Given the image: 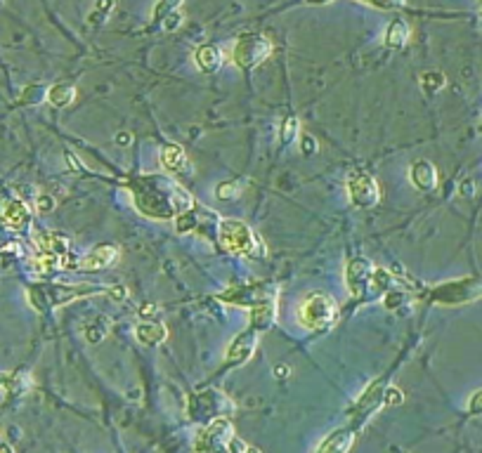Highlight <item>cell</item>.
I'll use <instances>...</instances> for the list:
<instances>
[{
    "label": "cell",
    "instance_id": "obj_1",
    "mask_svg": "<svg viewBox=\"0 0 482 453\" xmlns=\"http://www.w3.org/2000/svg\"><path fill=\"white\" fill-rule=\"evenodd\" d=\"M218 234H220V246L225 248L227 253H234V255H251V258L265 255L263 244L253 237L251 227L246 225V222L234 220V217L220 220Z\"/></svg>",
    "mask_w": 482,
    "mask_h": 453
},
{
    "label": "cell",
    "instance_id": "obj_2",
    "mask_svg": "<svg viewBox=\"0 0 482 453\" xmlns=\"http://www.w3.org/2000/svg\"><path fill=\"white\" fill-rule=\"evenodd\" d=\"M336 316H338L336 302L326 293H319V290L307 293L298 307V321L307 331H326V328L336 324Z\"/></svg>",
    "mask_w": 482,
    "mask_h": 453
},
{
    "label": "cell",
    "instance_id": "obj_3",
    "mask_svg": "<svg viewBox=\"0 0 482 453\" xmlns=\"http://www.w3.org/2000/svg\"><path fill=\"white\" fill-rule=\"evenodd\" d=\"M272 54V43L261 34H244L232 47V61L239 69H253Z\"/></svg>",
    "mask_w": 482,
    "mask_h": 453
},
{
    "label": "cell",
    "instance_id": "obj_4",
    "mask_svg": "<svg viewBox=\"0 0 482 453\" xmlns=\"http://www.w3.org/2000/svg\"><path fill=\"white\" fill-rule=\"evenodd\" d=\"M348 198L350 203L355 208H374L376 203H379L381 198V191H379V184H376V179L369 175V172H362V170H355L350 172L348 177Z\"/></svg>",
    "mask_w": 482,
    "mask_h": 453
},
{
    "label": "cell",
    "instance_id": "obj_5",
    "mask_svg": "<svg viewBox=\"0 0 482 453\" xmlns=\"http://www.w3.org/2000/svg\"><path fill=\"white\" fill-rule=\"evenodd\" d=\"M34 239H36V246L41 248L43 255L57 258L64 262V267H69L66 265V255H69V248H71L69 237H64V234H59V232H36Z\"/></svg>",
    "mask_w": 482,
    "mask_h": 453
},
{
    "label": "cell",
    "instance_id": "obj_6",
    "mask_svg": "<svg viewBox=\"0 0 482 453\" xmlns=\"http://www.w3.org/2000/svg\"><path fill=\"white\" fill-rule=\"evenodd\" d=\"M372 274H374V267L367 262V260L357 258L350 260L348 267H345V281H348V290L352 295H362L364 288L372 283Z\"/></svg>",
    "mask_w": 482,
    "mask_h": 453
},
{
    "label": "cell",
    "instance_id": "obj_7",
    "mask_svg": "<svg viewBox=\"0 0 482 453\" xmlns=\"http://www.w3.org/2000/svg\"><path fill=\"white\" fill-rule=\"evenodd\" d=\"M159 161H161V165H163V170L173 172V175L191 172V161L187 158V154L182 151V147H177V144H166L161 149Z\"/></svg>",
    "mask_w": 482,
    "mask_h": 453
},
{
    "label": "cell",
    "instance_id": "obj_8",
    "mask_svg": "<svg viewBox=\"0 0 482 453\" xmlns=\"http://www.w3.org/2000/svg\"><path fill=\"white\" fill-rule=\"evenodd\" d=\"M116 260H119V248L104 244V246L92 248L88 255L80 260V267L88 272H95V269H104V267H111Z\"/></svg>",
    "mask_w": 482,
    "mask_h": 453
},
{
    "label": "cell",
    "instance_id": "obj_9",
    "mask_svg": "<svg viewBox=\"0 0 482 453\" xmlns=\"http://www.w3.org/2000/svg\"><path fill=\"white\" fill-rule=\"evenodd\" d=\"M409 179L416 189L430 191L437 187V170L430 161H416V163L409 168Z\"/></svg>",
    "mask_w": 482,
    "mask_h": 453
},
{
    "label": "cell",
    "instance_id": "obj_10",
    "mask_svg": "<svg viewBox=\"0 0 482 453\" xmlns=\"http://www.w3.org/2000/svg\"><path fill=\"white\" fill-rule=\"evenodd\" d=\"M3 220L8 222L12 229H24L31 225V208L20 198H12L3 206Z\"/></svg>",
    "mask_w": 482,
    "mask_h": 453
},
{
    "label": "cell",
    "instance_id": "obj_11",
    "mask_svg": "<svg viewBox=\"0 0 482 453\" xmlns=\"http://www.w3.org/2000/svg\"><path fill=\"white\" fill-rule=\"evenodd\" d=\"M253 350H256V331H246L234 338V343L230 345V350H227V362L230 364H239V362H246Z\"/></svg>",
    "mask_w": 482,
    "mask_h": 453
},
{
    "label": "cell",
    "instance_id": "obj_12",
    "mask_svg": "<svg viewBox=\"0 0 482 453\" xmlns=\"http://www.w3.org/2000/svg\"><path fill=\"white\" fill-rule=\"evenodd\" d=\"M135 338L145 345H161L166 338H168V328L161 321H140L135 326Z\"/></svg>",
    "mask_w": 482,
    "mask_h": 453
},
{
    "label": "cell",
    "instance_id": "obj_13",
    "mask_svg": "<svg viewBox=\"0 0 482 453\" xmlns=\"http://www.w3.org/2000/svg\"><path fill=\"white\" fill-rule=\"evenodd\" d=\"M194 61H196V66H199V71L215 73V71H220L225 59H222V52L218 45H201V47H196Z\"/></svg>",
    "mask_w": 482,
    "mask_h": 453
},
{
    "label": "cell",
    "instance_id": "obj_14",
    "mask_svg": "<svg viewBox=\"0 0 482 453\" xmlns=\"http://www.w3.org/2000/svg\"><path fill=\"white\" fill-rule=\"evenodd\" d=\"M45 99L52 104V107L66 109L73 102V99H76V88H73V85H69V83H57V85H52V88H48Z\"/></svg>",
    "mask_w": 482,
    "mask_h": 453
},
{
    "label": "cell",
    "instance_id": "obj_15",
    "mask_svg": "<svg viewBox=\"0 0 482 453\" xmlns=\"http://www.w3.org/2000/svg\"><path fill=\"white\" fill-rule=\"evenodd\" d=\"M275 321V302L265 300L261 305L251 307V328L253 331H265Z\"/></svg>",
    "mask_w": 482,
    "mask_h": 453
},
{
    "label": "cell",
    "instance_id": "obj_16",
    "mask_svg": "<svg viewBox=\"0 0 482 453\" xmlns=\"http://www.w3.org/2000/svg\"><path fill=\"white\" fill-rule=\"evenodd\" d=\"M350 444H352V434L350 432H345V430L333 432V434H329V437L324 439V442H321L317 453H348Z\"/></svg>",
    "mask_w": 482,
    "mask_h": 453
},
{
    "label": "cell",
    "instance_id": "obj_17",
    "mask_svg": "<svg viewBox=\"0 0 482 453\" xmlns=\"http://www.w3.org/2000/svg\"><path fill=\"white\" fill-rule=\"evenodd\" d=\"M386 45L388 47H402L407 45V40H409V27H407L404 20H393L390 27L386 29Z\"/></svg>",
    "mask_w": 482,
    "mask_h": 453
},
{
    "label": "cell",
    "instance_id": "obj_18",
    "mask_svg": "<svg viewBox=\"0 0 482 453\" xmlns=\"http://www.w3.org/2000/svg\"><path fill=\"white\" fill-rule=\"evenodd\" d=\"M154 12H166V20H163V29L166 31H175L182 24V15H180V3H161L156 5Z\"/></svg>",
    "mask_w": 482,
    "mask_h": 453
},
{
    "label": "cell",
    "instance_id": "obj_19",
    "mask_svg": "<svg viewBox=\"0 0 482 453\" xmlns=\"http://www.w3.org/2000/svg\"><path fill=\"white\" fill-rule=\"evenodd\" d=\"M83 333H85V338H88L90 343H102L104 335L109 333V321L104 319V316H100L97 321H90V324L83 328Z\"/></svg>",
    "mask_w": 482,
    "mask_h": 453
},
{
    "label": "cell",
    "instance_id": "obj_20",
    "mask_svg": "<svg viewBox=\"0 0 482 453\" xmlns=\"http://www.w3.org/2000/svg\"><path fill=\"white\" fill-rule=\"evenodd\" d=\"M444 85H447V78H444L440 71H425V73H421V88H423V92H428V95H432V92H437V90H442Z\"/></svg>",
    "mask_w": 482,
    "mask_h": 453
},
{
    "label": "cell",
    "instance_id": "obj_21",
    "mask_svg": "<svg viewBox=\"0 0 482 453\" xmlns=\"http://www.w3.org/2000/svg\"><path fill=\"white\" fill-rule=\"evenodd\" d=\"M196 227H199V213H196V210H187V213L175 217V229L180 234L196 232Z\"/></svg>",
    "mask_w": 482,
    "mask_h": 453
},
{
    "label": "cell",
    "instance_id": "obj_22",
    "mask_svg": "<svg viewBox=\"0 0 482 453\" xmlns=\"http://www.w3.org/2000/svg\"><path fill=\"white\" fill-rule=\"evenodd\" d=\"M215 194H218V198H222V201L237 198V196H241V182H234V179H230V182H220L218 189H215Z\"/></svg>",
    "mask_w": 482,
    "mask_h": 453
},
{
    "label": "cell",
    "instance_id": "obj_23",
    "mask_svg": "<svg viewBox=\"0 0 482 453\" xmlns=\"http://www.w3.org/2000/svg\"><path fill=\"white\" fill-rule=\"evenodd\" d=\"M114 10V3H97L92 12L88 15V22L90 24H102L104 20H109V12Z\"/></svg>",
    "mask_w": 482,
    "mask_h": 453
},
{
    "label": "cell",
    "instance_id": "obj_24",
    "mask_svg": "<svg viewBox=\"0 0 482 453\" xmlns=\"http://www.w3.org/2000/svg\"><path fill=\"white\" fill-rule=\"evenodd\" d=\"M295 133H298V119H295V116H289L282 126V142L284 144H289V142L295 138Z\"/></svg>",
    "mask_w": 482,
    "mask_h": 453
},
{
    "label": "cell",
    "instance_id": "obj_25",
    "mask_svg": "<svg viewBox=\"0 0 482 453\" xmlns=\"http://www.w3.org/2000/svg\"><path fill=\"white\" fill-rule=\"evenodd\" d=\"M0 385H5L8 389H12V392H20V389L27 387V380L20 376H5V373H0Z\"/></svg>",
    "mask_w": 482,
    "mask_h": 453
},
{
    "label": "cell",
    "instance_id": "obj_26",
    "mask_svg": "<svg viewBox=\"0 0 482 453\" xmlns=\"http://www.w3.org/2000/svg\"><path fill=\"white\" fill-rule=\"evenodd\" d=\"M54 206H57V201H54L50 194H38V196H36V210H38V213H52Z\"/></svg>",
    "mask_w": 482,
    "mask_h": 453
},
{
    "label": "cell",
    "instance_id": "obj_27",
    "mask_svg": "<svg viewBox=\"0 0 482 453\" xmlns=\"http://www.w3.org/2000/svg\"><path fill=\"white\" fill-rule=\"evenodd\" d=\"M402 401H404V396H402V389H400V387H388L386 392H383V404H388V406H400Z\"/></svg>",
    "mask_w": 482,
    "mask_h": 453
},
{
    "label": "cell",
    "instance_id": "obj_28",
    "mask_svg": "<svg viewBox=\"0 0 482 453\" xmlns=\"http://www.w3.org/2000/svg\"><path fill=\"white\" fill-rule=\"evenodd\" d=\"M468 411H471L473 415H480L482 413V389L471 396V401H468Z\"/></svg>",
    "mask_w": 482,
    "mask_h": 453
},
{
    "label": "cell",
    "instance_id": "obj_29",
    "mask_svg": "<svg viewBox=\"0 0 482 453\" xmlns=\"http://www.w3.org/2000/svg\"><path fill=\"white\" fill-rule=\"evenodd\" d=\"M161 312V305H145V307H140V316L142 319H147V321H154L152 316H156Z\"/></svg>",
    "mask_w": 482,
    "mask_h": 453
},
{
    "label": "cell",
    "instance_id": "obj_30",
    "mask_svg": "<svg viewBox=\"0 0 482 453\" xmlns=\"http://www.w3.org/2000/svg\"><path fill=\"white\" fill-rule=\"evenodd\" d=\"M300 147H302V151H305V154H312V151H317V142H314V140L310 138V135H305V138H302Z\"/></svg>",
    "mask_w": 482,
    "mask_h": 453
},
{
    "label": "cell",
    "instance_id": "obj_31",
    "mask_svg": "<svg viewBox=\"0 0 482 453\" xmlns=\"http://www.w3.org/2000/svg\"><path fill=\"white\" fill-rule=\"evenodd\" d=\"M107 293L114 297V300H123V297H126V288L123 286H116V288H111V290H107Z\"/></svg>",
    "mask_w": 482,
    "mask_h": 453
},
{
    "label": "cell",
    "instance_id": "obj_32",
    "mask_svg": "<svg viewBox=\"0 0 482 453\" xmlns=\"http://www.w3.org/2000/svg\"><path fill=\"white\" fill-rule=\"evenodd\" d=\"M116 142H119L121 147H126V144H131V142H133V135L131 133H119V135H116Z\"/></svg>",
    "mask_w": 482,
    "mask_h": 453
},
{
    "label": "cell",
    "instance_id": "obj_33",
    "mask_svg": "<svg viewBox=\"0 0 482 453\" xmlns=\"http://www.w3.org/2000/svg\"><path fill=\"white\" fill-rule=\"evenodd\" d=\"M461 194H463V196H471V194H473V184H471V182H463V184H461Z\"/></svg>",
    "mask_w": 482,
    "mask_h": 453
},
{
    "label": "cell",
    "instance_id": "obj_34",
    "mask_svg": "<svg viewBox=\"0 0 482 453\" xmlns=\"http://www.w3.org/2000/svg\"><path fill=\"white\" fill-rule=\"evenodd\" d=\"M275 373H277V376H289V366H277Z\"/></svg>",
    "mask_w": 482,
    "mask_h": 453
},
{
    "label": "cell",
    "instance_id": "obj_35",
    "mask_svg": "<svg viewBox=\"0 0 482 453\" xmlns=\"http://www.w3.org/2000/svg\"><path fill=\"white\" fill-rule=\"evenodd\" d=\"M0 453H15V451H12V446H10V444L0 442Z\"/></svg>",
    "mask_w": 482,
    "mask_h": 453
},
{
    "label": "cell",
    "instance_id": "obj_36",
    "mask_svg": "<svg viewBox=\"0 0 482 453\" xmlns=\"http://www.w3.org/2000/svg\"><path fill=\"white\" fill-rule=\"evenodd\" d=\"M244 453H261V451H258V449H253V446H246V451Z\"/></svg>",
    "mask_w": 482,
    "mask_h": 453
},
{
    "label": "cell",
    "instance_id": "obj_37",
    "mask_svg": "<svg viewBox=\"0 0 482 453\" xmlns=\"http://www.w3.org/2000/svg\"><path fill=\"white\" fill-rule=\"evenodd\" d=\"M480 17H482V8H480Z\"/></svg>",
    "mask_w": 482,
    "mask_h": 453
}]
</instances>
